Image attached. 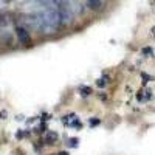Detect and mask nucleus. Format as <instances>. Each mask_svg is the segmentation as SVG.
<instances>
[{
  "instance_id": "nucleus-2",
  "label": "nucleus",
  "mask_w": 155,
  "mask_h": 155,
  "mask_svg": "<svg viewBox=\"0 0 155 155\" xmlns=\"http://www.w3.org/2000/svg\"><path fill=\"white\" fill-rule=\"evenodd\" d=\"M16 36L19 39V42L22 45H30L31 44V36L28 33V28H25V27H16Z\"/></svg>"
},
{
  "instance_id": "nucleus-4",
  "label": "nucleus",
  "mask_w": 155,
  "mask_h": 155,
  "mask_svg": "<svg viewBox=\"0 0 155 155\" xmlns=\"http://www.w3.org/2000/svg\"><path fill=\"white\" fill-rule=\"evenodd\" d=\"M79 92H81V96H84V98H87L88 95H92V88L90 87H79Z\"/></svg>"
},
{
  "instance_id": "nucleus-10",
  "label": "nucleus",
  "mask_w": 155,
  "mask_h": 155,
  "mask_svg": "<svg viewBox=\"0 0 155 155\" xmlns=\"http://www.w3.org/2000/svg\"><path fill=\"white\" fill-rule=\"evenodd\" d=\"M58 155H68V152H59Z\"/></svg>"
},
{
  "instance_id": "nucleus-3",
  "label": "nucleus",
  "mask_w": 155,
  "mask_h": 155,
  "mask_svg": "<svg viewBox=\"0 0 155 155\" xmlns=\"http://www.w3.org/2000/svg\"><path fill=\"white\" fill-rule=\"evenodd\" d=\"M85 6L90 11H101L104 8V2L102 0H85Z\"/></svg>"
},
{
  "instance_id": "nucleus-5",
  "label": "nucleus",
  "mask_w": 155,
  "mask_h": 155,
  "mask_svg": "<svg viewBox=\"0 0 155 155\" xmlns=\"http://www.w3.org/2000/svg\"><path fill=\"white\" fill-rule=\"evenodd\" d=\"M78 144H79V140H78V138H71L70 140V146L71 147H78Z\"/></svg>"
},
{
  "instance_id": "nucleus-8",
  "label": "nucleus",
  "mask_w": 155,
  "mask_h": 155,
  "mask_svg": "<svg viewBox=\"0 0 155 155\" xmlns=\"http://www.w3.org/2000/svg\"><path fill=\"white\" fill-rule=\"evenodd\" d=\"M58 140V135L53 132V134H48V141H56Z\"/></svg>"
},
{
  "instance_id": "nucleus-6",
  "label": "nucleus",
  "mask_w": 155,
  "mask_h": 155,
  "mask_svg": "<svg viewBox=\"0 0 155 155\" xmlns=\"http://www.w3.org/2000/svg\"><path fill=\"white\" fill-rule=\"evenodd\" d=\"M99 123H101V120H98V118H96V120H88V126H92V127L98 126Z\"/></svg>"
},
{
  "instance_id": "nucleus-1",
  "label": "nucleus",
  "mask_w": 155,
  "mask_h": 155,
  "mask_svg": "<svg viewBox=\"0 0 155 155\" xmlns=\"http://www.w3.org/2000/svg\"><path fill=\"white\" fill-rule=\"evenodd\" d=\"M39 19V31H42L44 34H53L58 31L61 25V14L58 8L54 6H47L42 11L36 12Z\"/></svg>"
},
{
  "instance_id": "nucleus-7",
  "label": "nucleus",
  "mask_w": 155,
  "mask_h": 155,
  "mask_svg": "<svg viewBox=\"0 0 155 155\" xmlns=\"http://www.w3.org/2000/svg\"><path fill=\"white\" fill-rule=\"evenodd\" d=\"M96 84H98V87H104V85L107 84V81H104V78H101V79L96 81Z\"/></svg>"
},
{
  "instance_id": "nucleus-9",
  "label": "nucleus",
  "mask_w": 155,
  "mask_h": 155,
  "mask_svg": "<svg viewBox=\"0 0 155 155\" xmlns=\"http://www.w3.org/2000/svg\"><path fill=\"white\" fill-rule=\"evenodd\" d=\"M143 53L144 54H152V50L150 48H143Z\"/></svg>"
}]
</instances>
